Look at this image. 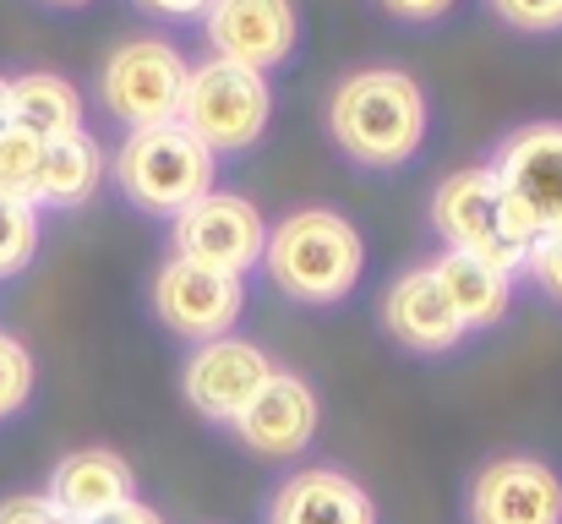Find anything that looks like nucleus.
Masks as SVG:
<instances>
[{
    "mask_svg": "<svg viewBox=\"0 0 562 524\" xmlns=\"http://www.w3.org/2000/svg\"><path fill=\"white\" fill-rule=\"evenodd\" d=\"M148 301H154V317L176 339L207 345V339L235 334V323L246 312V279L218 274V268H202V263H187V257H170L154 274Z\"/></svg>",
    "mask_w": 562,
    "mask_h": 524,
    "instance_id": "obj_8",
    "label": "nucleus"
},
{
    "mask_svg": "<svg viewBox=\"0 0 562 524\" xmlns=\"http://www.w3.org/2000/svg\"><path fill=\"white\" fill-rule=\"evenodd\" d=\"M33 382H38V366H33L27 345L11 339V334H0V421H11V415L27 410Z\"/></svg>",
    "mask_w": 562,
    "mask_h": 524,
    "instance_id": "obj_22",
    "label": "nucleus"
},
{
    "mask_svg": "<svg viewBox=\"0 0 562 524\" xmlns=\"http://www.w3.org/2000/svg\"><path fill=\"white\" fill-rule=\"evenodd\" d=\"M262 524H376V503L350 470L312 465L273 487Z\"/></svg>",
    "mask_w": 562,
    "mask_h": 524,
    "instance_id": "obj_15",
    "label": "nucleus"
},
{
    "mask_svg": "<svg viewBox=\"0 0 562 524\" xmlns=\"http://www.w3.org/2000/svg\"><path fill=\"white\" fill-rule=\"evenodd\" d=\"M38 165H44V143L5 126L0 132V197L38 208Z\"/></svg>",
    "mask_w": 562,
    "mask_h": 524,
    "instance_id": "obj_20",
    "label": "nucleus"
},
{
    "mask_svg": "<svg viewBox=\"0 0 562 524\" xmlns=\"http://www.w3.org/2000/svg\"><path fill=\"white\" fill-rule=\"evenodd\" d=\"M387 16H398V22H437V16H448L459 0H376Z\"/></svg>",
    "mask_w": 562,
    "mask_h": 524,
    "instance_id": "obj_26",
    "label": "nucleus"
},
{
    "mask_svg": "<svg viewBox=\"0 0 562 524\" xmlns=\"http://www.w3.org/2000/svg\"><path fill=\"white\" fill-rule=\"evenodd\" d=\"M170 246L187 263H202V268H218V274L246 279L251 268H262L268 224H262L257 202H246L235 191H207V197H196L191 208L176 213Z\"/></svg>",
    "mask_w": 562,
    "mask_h": 524,
    "instance_id": "obj_7",
    "label": "nucleus"
},
{
    "mask_svg": "<svg viewBox=\"0 0 562 524\" xmlns=\"http://www.w3.org/2000/svg\"><path fill=\"white\" fill-rule=\"evenodd\" d=\"M431 230L442 235L448 252L481 257L497 274H525V252L536 241V230L525 224V213L508 202V191L497 186V175L486 165L453 170L431 191Z\"/></svg>",
    "mask_w": 562,
    "mask_h": 524,
    "instance_id": "obj_3",
    "label": "nucleus"
},
{
    "mask_svg": "<svg viewBox=\"0 0 562 524\" xmlns=\"http://www.w3.org/2000/svg\"><path fill=\"white\" fill-rule=\"evenodd\" d=\"M431 274H437V285L448 290V301H453V312H459L464 334L497 328V323L508 317L514 279H508V274H497L492 263H481V257H464V252H442V257L431 263Z\"/></svg>",
    "mask_w": 562,
    "mask_h": 524,
    "instance_id": "obj_18",
    "label": "nucleus"
},
{
    "mask_svg": "<svg viewBox=\"0 0 562 524\" xmlns=\"http://www.w3.org/2000/svg\"><path fill=\"white\" fill-rule=\"evenodd\" d=\"M187 55L170 44V38H126L104 71H99V93H104V110L126 126V132H143V126H165L181 115V93H187Z\"/></svg>",
    "mask_w": 562,
    "mask_h": 524,
    "instance_id": "obj_6",
    "label": "nucleus"
},
{
    "mask_svg": "<svg viewBox=\"0 0 562 524\" xmlns=\"http://www.w3.org/2000/svg\"><path fill=\"white\" fill-rule=\"evenodd\" d=\"M464 514L470 524H562V476L530 454L492 459L475 470Z\"/></svg>",
    "mask_w": 562,
    "mask_h": 524,
    "instance_id": "obj_12",
    "label": "nucleus"
},
{
    "mask_svg": "<svg viewBox=\"0 0 562 524\" xmlns=\"http://www.w3.org/2000/svg\"><path fill=\"white\" fill-rule=\"evenodd\" d=\"M262 268H268V279L290 301H301V306H334V301H345L361 285V274H367V241L334 208H295L290 219H279L268 230Z\"/></svg>",
    "mask_w": 562,
    "mask_h": 524,
    "instance_id": "obj_2",
    "label": "nucleus"
},
{
    "mask_svg": "<svg viewBox=\"0 0 562 524\" xmlns=\"http://www.w3.org/2000/svg\"><path fill=\"white\" fill-rule=\"evenodd\" d=\"M202 38H207L213 60L268 77L273 66H284L295 55L301 16H295V0H213L202 11Z\"/></svg>",
    "mask_w": 562,
    "mask_h": 524,
    "instance_id": "obj_10",
    "label": "nucleus"
},
{
    "mask_svg": "<svg viewBox=\"0 0 562 524\" xmlns=\"http://www.w3.org/2000/svg\"><path fill=\"white\" fill-rule=\"evenodd\" d=\"M110 175V154L88 132H66L44 143L38 165V208H88Z\"/></svg>",
    "mask_w": 562,
    "mask_h": 524,
    "instance_id": "obj_17",
    "label": "nucleus"
},
{
    "mask_svg": "<svg viewBox=\"0 0 562 524\" xmlns=\"http://www.w3.org/2000/svg\"><path fill=\"white\" fill-rule=\"evenodd\" d=\"M431 110L409 71L367 66L350 71L328 99V137L361 170H404L426 143Z\"/></svg>",
    "mask_w": 562,
    "mask_h": 524,
    "instance_id": "obj_1",
    "label": "nucleus"
},
{
    "mask_svg": "<svg viewBox=\"0 0 562 524\" xmlns=\"http://www.w3.org/2000/svg\"><path fill=\"white\" fill-rule=\"evenodd\" d=\"M132 5H143L148 16H165V22H202V11L213 0H132Z\"/></svg>",
    "mask_w": 562,
    "mask_h": 524,
    "instance_id": "obj_27",
    "label": "nucleus"
},
{
    "mask_svg": "<svg viewBox=\"0 0 562 524\" xmlns=\"http://www.w3.org/2000/svg\"><path fill=\"white\" fill-rule=\"evenodd\" d=\"M38 252V208L0 197V279H16Z\"/></svg>",
    "mask_w": 562,
    "mask_h": 524,
    "instance_id": "obj_21",
    "label": "nucleus"
},
{
    "mask_svg": "<svg viewBox=\"0 0 562 524\" xmlns=\"http://www.w3.org/2000/svg\"><path fill=\"white\" fill-rule=\"evenodd\" d=\"M382 328L393 345H404L409 355H448L453 345H464V323L448 301V290L437 285L431 263L426 268H404L387 296H382Z\"/></svg>",
    "mask_w": 562,
    "mask_h": 524,
    "instance_id": "obj_14",
    "label": "nucleus"
},
{
    "mask_svg": "<svg viewBox=\"0 0 562 524\" xmlns=\"http://www.w3.org/2000/svg\"><path fill=\"white\" fill-rule=\"evenodd\" d=\"M497 22H508L514 33H562V0H486Z\"/></svg>",
    "mask_w": 562,
    "mask_h": 524,
    "instance_id": "obj_23",
    "label": "nucleus"
},
{
    "mask_svg": "<svg viewBox=\"0 0 562 524\" xmlns=\"http://www.w3.org/2000/svg\"><path fill=\"white\" fill-rule=\"evenodd\" d=\"M486 170L497 175V186L536 235L562 230V121H530L508 132Z\"/></svg>",
    "mask_w": 562,
    "mask_h": 524,
    "instance_id": "obj_9",
    "label": "nucleus"
},
{
    "mask_svg": "<svg viewBox=\"0 0 562 524\" xmlns=\"http://www.w3.org/2000/svg\"><path fill=\"white\" fill-rule=\"evenodd\" d=\"M213 154L191 137L181 121H165V126H143V132H126V143L115 148L110 175H115V191L154 213V219H176L181 208H191L196 197L213 191Z\"/></svg>",
    "mask_w": 562,
    "mask_h": 524,
    "instance_id": "obj_4",
    "label": "nucleus"
},
{
    "mask_svg": "<svg viewBox=\"0 0 562 524\" xmlns=\"http://www.w3.org/2000/svg\"><path fill=\"white\" fill-rule=\"evenodd\" d=\"M268 377H273L268 349L251 345V339L224 334V339H207V345H196L187 355V366H181V393H187V404L202 421L229 426V421L262 393Z\"/></svg>",
    "mask_w": 562,
    "mask_h": 524,
    "instance_id": "obj_11",
    "label": "nucleus"
},
{
    "mask_svg": "<svg viewBox=\"0 0 562 524\" xmlns=\"http://www.w3.org/2000/svg\"><path fill=\"white\" fill-rule=\"evenodd\" d=\"M525 274L552 296L562 306V230H547V235H536L530 241V252H525Z\"/></svg>",
    "mask_w": 562,
    "mask_h": 524,
    "instance_id": "obj_24",
    "label": "nucleus"
},
{
    "mask_svg": "<svg viewBox=\"0 0 562 524\" xmlns=\"http://www.w3.org/2000/svg\"><path fill=\"white\" fill-rule=\"evenodd\" d=\"M44 498H49L66 520L88 524L93 514H104V509L137 498V476H132V465H126L115 448H77V454H66V459L55 465Z\"/></svg>",
    "mask_w": 562,
    "mask_h": 524,
    "instance_id": "obj_16",
    "label": "nucleus"
},
{
    "mask_svg": "<svg viewBox=\"0 0 562 524\" xmlns=\"http://www.w3.org/2000/svg\"><path fill=\"white\" fill-rule=\"evenodd\" d=\"M0 524H77V520H66L44 492H16V498L0 503Z\"/></svg>",
    "mask_w": 562,
    "mask_h": 524,
    "instance_id": "obj_25",
    "label": "nucleus"
},
{
    "mask_svg": "<svg viewBox=\"0 0 562 524\" xmlns=\"http://www.w3.org/2000/svg\"><path fill=\"white\" fill-rule=\"evenodd\" d=\"M11 126V104H5V77H0V132Z\"/></svg>",
    "mask_w": 562,
    "mask_h": 524,
    "instance_id": "obj_29",
    "label": "nucleus"
},
{
    "mask_svg": "<svg viewBox=\"0 0 562 524\" xmlns=\"http://www.w3.org/2000/svg\"><path fill=\"white\" fill-rule=\"evenodd\" d=\"M44 5H66V11H77V5H93V0H44Z\"/></svg>",
    "mask_w": 562,
    "mask_h": 524,
    "instance_id": "obj_30",
    "label": "nucleus"
},
{
    "mask_svg": "<svg viewBox=\"0 0 562 524\" xmlns=\"http://www.w3.org/2000/svg\"><path fill=\"white\" fill-rule=\"evenodd\" d=\"M191 137L218 159V154H246L251 143H262L268 121H273V88L262 71L229 66V60H202L187 71V93H181V115Z\"/></svg>",
    "mask_w": 562,
    "mask_h": 524,
    "instance_id": "obj_5",
    "label": "nucleus"
},
{
    "mask_svg": "<svg viewBox=\"0 0 562 524\" xmlns=\"http://www.w3.org/2000/svg\"><path fill=\"white\" fill-rule=\"evenodd\" d=\"M317 421H323V404H317V388L301 377V371H279L262 382V393L229 421L235 437L257 454V459H295L312 448L317 437Z\"/></svg>",
    "mask_w": 562,
    "mask_h": 524,
    "instance_id": "obj_13",
    "label": "nucleus"
},
{
    "mask_svg": "<svg viewBox=\"0 0 562 524\" xmlns=\"http://www.w3.org/2000/svg\"><path fill=\"white\" fill-rule=\"evenodd\" d=\"M88 524H165V520H159V509H148L143 498H126V503H115V509L93 514Z\"/></svg>",
    "mask_w": 562,
    "mask_h": 524,
    "instance_id": "obj_28",
    "label": "nucleus"
},
{
    "mask_svg": "<svg viewBox=\"0 0 562 524\" xmlns=\"http://www.w3.org/2000/svg\"><path fill=\"white\" fill-rule=\"evenodd\" d=\"M5 104H11V126L38 137V143L82 132V93L66 77H55V71L5 77Z\"/></svg>",
    "mask_w": 562,
    "mask_h": 524,
    "instance_id": "obj_19",
    "label": "nucleus"
}]
</instances>
